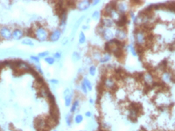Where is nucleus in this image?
Returning <instances> with one entry per match:
<instances>
[{
  "mask_svg": "<svg viewBox=\"0 0 175 131\" xmlns=\"http://www.w3.org/2000/svg\"><path fill=\"white\" fill-rule=\"evenodd\" d=\"M32 38H34L39 42H46L49 38V31L47 27L41 25L39 22H35L32 26Z\"/></svg>",
  "mask_w": 175,
  "mask_h": 131,
  "instance_id": "1",
  "label": "nucleus"
},
{
  "mask_svg": "<svg viewBox=\"0 0 175 131\" xmlns=\"http://www.w3.org/2000/svg\"><path fill=\"white\" fill-rule=\"evenodd\" d=\"M133 39L134 44L138 48H143L149 42V34L146 31V29L143 27H138L136 28L133 32Z\"/></svg>",
  "mask_w": 175,
  "mask_h": 131,
  "instance_id": "2",
  "label": "nucleus"
},
{
  "mask_svg": "<svg viewBox=\"0 0 175 131\" xmlns=\"http://www.w3.org/2000/svg\"><path fill=\"white\" fill-rule=\"evenodd\" d=\"M101 86L103 88L104 91L113 93L117 87V80L112 75H105L102 79Z\"/></svg>",
  "mask_w": 175,
  "mask_h": 131,
  "instance_id": "3",
  "label": "nucleus"
},
{
  "mask_svg": "<svg viewBox=\"0 0 175 131\" xmlns=\"http://www.w3.org/2000/svg\"><path fill=\"white\" fill-rule=\"evenodd\" d=\"M97 34L106 42H110L113 39H115V33L112 29L109 28H103L101 25L97 26L96 28Z\"/></svg>",
  "mask_w": 175,
  "mask_h": 131,
  "instance_id": "4",
  "label": "nucleus"
},
{
  "mask_svg": "<svg viewBox=\"0 0 175 131\" xmlns=\"http://www.w3.org/2000/svg\"><path fill=\"white\" fill-rule=\"evenodd\" d=\"M140 80H141L142 83L144 84V86H147V87H152L155 84V78H154L153 74L149 72L141 73Z\"/></svg>",
  "mask_w": 175,
  "mask_h": 131,
  "instance_id": "5",
  "label": "nucleus"
},
{
  "mask_svg": "<svg viewBox=\"0 0 175 131\" xmlns=\"http://www.w3.org/2000/svg\"><path fill=\"white\" fill-rule=\"evenodd\" d=\"M114 33L115 39L120 43H124L128 39V32L125 27H116Z\"/></svg>",
  "mask_w": 175,
  "mask_h": 131,
  "instance_id": "6",
  "label": "nucleus"
},
{
  "mask_svg": "<svg viewBox=\"0 0 175 131\" xmlns=\"http://www.w3.org/2000/svg\"><path fill=\"white\" fill-rule=\"evenodd\" d=\"M115 7L116 10L123 16V15H127V13L130 10V4L129 2L125 1H117L115 2Z\"/></svg>",
  "mask_w": 175,
  "mask_h": 131,
  "instance_id": "7",
  "label": "nucleus"
},
{
  "mask_svg": "<svg viewBox=\"0 0 175 131\" xmlns=\"http://www.w3.org/2000/svg\"><path fill=\"white\" fill-rule=\"evenodd\" d=\"M0 39L3 40L12 39V29L7 25L0 26Z\"/></svg>",
  "mask_w": 175,
  "mask_h": 131,
  "instance_id": "8",
  "label": "nucleus"
},
{
  "mask_svg": "<svg viewBox=\"0 0 175 131\" xmlns=\"http://www.w3.org/2000/svg\"><path fill=\"white\" fill-rule=\"evenodd\" d=\"M113 96L115 97V99H116L121 102H125L128 96V91L125 88H123V86H118L113 92Z\"/></svg>",
  "mask_w": 175,
  "mask_h": 131,
  "instance_id": "9",
  "label": "nucleus"
},
{
  "mask_svg": "<svg viewBox=\"0 0 175 131\" xmlns=\"http://www.w3.org/2000/svg\"><path fill=\"white\" fill-rule=\"evenodd\" d=\"M63 95H64L65 107H67V108L71 107V105L74 102V91L71 90L70 88H66L64 90Z\"/></svg>",
  "mask_w": 175,
  "mask_h": 131,
  "instance_id": "10",
  "label": "nucleus"
},
{
  "mask_svg": "<svg viewBox=\"0 0 175 131\" xmlns=\"http://www.w3.org/2000/svg\"><path fill=\"white\" fill-rule=\"evenodd\" d=\"M90 6H91V0H82V1H77L74 4V7L81 12H84V11L89 10Z\"/></svg>",
  "mask_w": 175,
  "mask_h": 131,
  "instance_id": "11",
  "label": "nucleus"
},
{
  "mask_svg": "<svg viewBox=\"0 0 175 131\" xmlns=\"http://www.w3.org/2000/svg\"><path fill=\"white\" fill-rule=\"evenodd\" d=\"M100 25L103 28H109V29H112L114 26H116V23L110 17L103 16V15H102V18H101Z\"/></svg>",
  "mask_w": 175,
  "mask_h": 131,
  "instance_id": "12",
  "label": "nucleus"
},
{
  "mask_svg": "<svg viewBox=\"0 0 175 131\" xmlns=\"http://www.w3.org/2000/svg\"><path fill=\"white\" fill-rule=\"evenodd\" d=\"M62 32H62L59 27L54 29V30L50 32V34H49V38H48V40H49L50 42H53V43H55V42L59 41L60 38H61V36H62Z\"/></svg>",
  "mask_w": 175,
  "mask_h": 131,
  "instance_id": "13",
  "label": "nucleus"
},
{
  "mask_svg": "<svg viewBox=\"0 0 175 131\" xmlns=\"http://www.w3.org/2000/svg\"><path fill=\"white\" fill-rule=\"evenodd\" d=\"M102 55H103V53L101 50L99 49H96V48H93L91 51H90V56L91 57L93 62H98L100 61L101 58H102Z\"/></svg>",
  "mask_w": 175,
  "mask_h": 131,
  "instance_id": "14",
  "label": "nucleus"
},
{
  "mask_svg": "<svg viewBox=\"0 0 175 131\" xmlns=\"http://www.w3.org/2000/svg\"><path fill=\"white\" fill-rule=\"evenodd\" d=\"M25 37V31L21 28H14L12 30V39L14 40H20L23 39Z\"/></svg>",
  "mask_w": 175,
  "mask_h": 131,
  "instance_id": "15",
  "label": "nucleus"
},
{
  "mask_svg": "<svg viewBox=\"0 0 175 131\" xmlns=\"http://www.w3.org/2000/svg\"><path fill=\"white\" fill-rule=\"evenodd\" d=\"M35 126L39 131H45L46 128L48 126L47 120L46 119H42V118H38L35 121Z\"/></svg>",
  "mask_w": 175,
  "mask_h": 131,
  "instance_id": "16",
  "label": "nucleus"
},
{
  "mask_svg": "<svg viewBox=\"0 0 175 131\" xmlns=\"http://www.w3.org/2000/svg\"><path fill=\"white\" fill-rule=\"evenodd\" d=\"M128 49L130 51V53H131L133 57H138L139 55V50L138 49V47L135 46V44L130 43L128 45Z\"/></svg>",
  "mask_w": 175,
  "mask_h": 131,
  "instance_id": "17",
  "label": "nucleus"
},
{
  "mask_svg": "<svg viewBox=\"0 0 175 131\" xmlns=\"http://www.w3.org/2000/svg\"><path fill=\"white\" fill-rule=\"evenodd\" d=\"M112 59V54L108 53V52H104L103 53V55H102V58L99 61L100 64H106V63H109Z\"/></svg>",
  "mask_w": 175,
  "mask_h": 131,
  "instance_id": "18",
  "label": "nucleus"
},
{
  "mask_svg": "<svg viewBox=\"0 0 175 131\" xmlns=\"http://www.w3.org/2000/svg\"><path fill=\"white\" fill-rule=\"evenodd\" d=\"M84 86H85V87L87 88V90H88V92H90V91H92V89H93V85H92V82L88 79L87 77H83L82 78V80H81V81Z\"/></svg>",
  "mask_w": 175,
  "mask_h": 131,
  "instance_id": "19",
  "label": "nucleus"
},
{
  "mask_svg": "<svg viewBox=\"0 0 175 131\" xmlns=\"http://www.w3.org/2000/svg\"><path fill=\"white\" fill-rule=\"evenodd\" d=\"M79 105H80L79 99H75V100H74V102H73V103H72V105H71V107H70V113H71L72 115L74 114V113L78 110V108H79Z\"/></svg>",
  "mask_w": 175,
  "mask_h": 131,
  "instance_id": "20",
  "label": "nucleus"
},
{
  "mask_svg": "<svg viewBox=\"0 0 175 131\" xmlns=\"http://www.w3.org/2000/svg\"><path fill=\"white\" fill-rule=\"evenodd\" d=\"M88 73H89V74L92 77H95L96 75V73H97V67L96 65H91L89 67V69H88Z\"/></svg>",
  "mask_w": 175,
  "mask_h": 131,
  "instance_id": "21",
  "label": "nucleus"
},
{
  "mask_svg": "<svg viewBox=\"0 0 175 131\" xmlns=\"http://www.w3.org/2000/svg\"><path fill=\"white\" fill-rule=\"evenodd\" d=\"M78 43L80 45H83V44L86 43V35L84 33V32L81 31L79 32V36H78Z\"/></svg>",
  "mask_w": 175,
  "mask_h": 131,
  "instance_id": "22",
  "label": "nucleus"
},
{
  "mask_svg": "<svg viewBox=\"0 0 175 131\" xmlns=\"http://www.w3.org/2000/svg\"><path fill=\"white\" fill-rule=\"evenodd\" d=\"M21 44H22V45H25V46H28V47H33L34 46V43H33L32 39L30 38H23L22 41H21Z\"/></svg>",
  "mask_w": 175,
  "mask_h": 131,
  "instance_id": "23",
  "label": "nucleus"
},
{
  "mask_svg": "<svg viewBox=\"0 0 175 131\" xmlns=\"http://www.w3.org/2000/svg\"><path fill=\"white\" fill-rule=\"evenodd\" d=\"M65 120H66V124H67L68 127H71L72 122L74 121V118H73V116H72V114H71V113L67 114L66 116H65Z\"/></svg>",
  "mask_w": 175,
  "mask_h": 131,
  "instance_id": "24",
  "label": "nucleus"
},
{
  "mask_svg": "<svg viewBox=\"0 0 175 131\" xmlns=\"http://www.w3.org/2000/svg\"><path fill=\"white\" fill-rule=\"evenodd\" d=\"M44 60H45V62H46L48 65H49V66L54 65V64H55V61H56V60H55L53 56H48L47 58L44 59Z\"/></svg>",
  "mask_w": 175,
  "mask_h": 131,
  "instance_id": "25",
  "label": "nucleus"
},
{
  "mask_svg": "<svg viewBox=\"0 0 175 131\" xmlns=\"http://www.w3.org/2000/svg\"><path fill=\"white\" fill-rule=\"evenodd\" d=\"M101 18H102V14L99 11H95L91 14V19L94 20H99L101 19Z\"/></svg>",
  "mask_w": 175,
  "mask_h": 131,
  "instance_id": "26",
  "label": "nucleus"
},
{
  "mask_svg": "<svg viewBox=\"0 0 175 131\" xmlns=\"http://www.w3.org/2000/svg\"><path fill=\"white\" fill-rule=\"evenodd\" d=\"M81 54H80V53H78V52H73V53H72V60L74 61V62H78L80 60H81Z\"/></svg>",
  "mask_w": 175,
  "mask_h": 131,
  "instance_id": "27",
  "label": "nucleus"
},
{
  "mask_svg": "<svg viewBox=\"0 0 175 131\" xmlns=\"http://www.w3.org/2000/svg\"><path fill=\"white\" fill-rule=\"evenodd\" d=\"M82 121H83V115L81 114H77L74 118V121L76 124H80L81 122H82Z\"/></svg>",
  "mask_w": 175,
  "mask_h": 131,
  "instance_id": "28",
  "label": "nucleus"
},
{
  "mask_svg": "<svg viewBox=\"0 0 175 131\" xmlns=\"http://www.w3.org/2000/svg\"><path fill=\"white\" fill-rule=\"evenodd\" d=\"M48 56H49V52L48 51H44V52H41V53H38V57L39 59H45Z\"/></svg>",
  "mask_w": 175,
  "mask_h": 131,
  "instance_id": "29",
  "label": "nucleus"
},
{
  "mask_svg": "<svg viewBox=\"0 0 175 131\" xmlns=\"http://www.w3.org/2000/svg\"><path fill=\"white\" fill-rule=\"evenodd\" d=\"M33 68H34V70H35L39 74H43V70H42V68H41L40 64H35L34 67H33Z\"/></svg>",
  "mask_w": 175,
  "mask_h": 131,
  "instance_id": "30",
  "label": "nucleus"
},
{
  "mask_svg": "<svg viewBox=\"0 0 175 131\" xmlns=\"http://www.w3.org/2000/svg\"><path fill=\"white\" fill-rule=\"evenodd\" d=\"M84 64H86V65H90V66L93 65V60H92V59H91V57H90V55L85 57V59H84Z\"/></svg>",
  "mask_w": 175,
  "mask_h": 131,
  "instance_id": "31",
  "label": "nucleus"
},
{
  "mask_svg": "<svg viewBox=\"0 0 175 131\" xmlns=\"http://www.w3.org/2000/svg\"><path fill=\"white\" fill-rule=\"evenodd\" d=\"M30 60H31L34 64H39L40 59L38 57V55H31V56H30Z\"/></svg>",
  "mask_w": 175,
  "mask_h": 131,
  "instance_id": "32",
  "label": "nucleus"
},
{
  "mask_svg": "<svg viewBox=\"0 0 175 131\" xmlns=\"http://www.w3.org/2000/svg\"><path fill=\"white\" fill-rule=\"evenodd\" d=\"M53 57H54L55 60H61V57H62V53H61V52H60V51H59V52H56V53H54Z\"/></svg>",
  "mask_w": 175,
  "mask_h": 131,
  "instance_id": "33",
  "label": "nucleus"
},
{
  "mask_svg": "<svg viewBox=\"0 0 175 131\" xmlns=\"http://www.w3.org/2000/svg\"><path fill=\"white\" fill-rule=\"evenodd\" d=\"M80 90H81V92H82L84 95L88 94V90H87V88H86L85 86H84L81 82L80 83Z\"/></svg>",
  "mask_w": 175,
  "mask_h": 131,
  "instance_id": "34",
  "label": "nucleus"
},
{
  "mask_svg": "<svg viewBox=\"0 0 175 131\" xmlns=\"http://www.w3.org/2000/svg\"><path fill=\"white\" fill-rule=\"evenodd\" d=\"M59 82H60V81H59L57 79H51V80H50V83H51V84H53L54 86L58 85V84H59Z\"/></svg>",
  "mask_w": 175,
  "mask_h": 131,
  "instance_id": "35",
  "label": "nucleus"
},
{
  "mask_svg": "<svg viewBox=\"0 0 175 131\" xmlns=\"http://www.w3.org/2000/svg\"><path fill=\"white\" fill-rule=\"evenodd\" d=\"M100 4V1L99 0H93V1H91V5L92 6H96Z\"/></svg>",
  "mask_w": 175,
  "mask_h": 131,
  "instance_id": "36",
  "label": "nucleus"
},
{
  "mask_svg": "<svg viewBox=\"0 0 175 131\" xmlns=\"http://www.w3.org/2000/svg\"><path fill=\"white\" fill-rule=\"evenodd\" d=\"M85 115H86L87 117L90 118V117L92 116V113H91L90 111H86V112H85Z\"/></svg>",
  "mask_w": 175,
  "mask_h": 131,
  "instance_id": "37",
  "label": "nucleus"
},
{
  "mask_svg": "<svg viewBox=\"0 0 175 131\" xmlns=\"http://www.w3.org/2000/svg\"><path fill=\"white\" fill-rule=\"evenodd\" d=\"M81 29H82V32H83V31H86V30H89V29H90V26L88 25H84L81 26Z\"/></svg>",
  "mask_w": 175,
  "mask_h": 131,
  "instance_id": "38",
  "label": "nucleus"
},
{
  "mask_svg": "<svg viewBox=\"0 0 175 131\" xmlns=\"http://www.w3.org/2000/svg\"><path fill=\"white\" fill-rule=\"evenodd\" d=\"M68 39L67 38H64V39L62 40V46H65V45H67V44H68Z\"/></svg>",
  "mask_w": 175,
  "mask_h": 131,
  "instance_id": "39",
  "label": "nucleus"
},
{
  "mask_svg": "<svg viewBox=\"0 0 175 131\" xmlns=\"http://www.w3.org/2000/svg\"><path fill=\"white\" fill-rule=\"evenodd\" d=\"M89 102H90V104H94V103H95V101H94L92 98H90Z\"/></svg>",
  "mask_w": 175,
  "mask_h": 131,
  "instance_id": "40",
  "label": "nucleus"
},
{
  "mask_svg": "<svg viewBox=\"0 0 175 131\" xmlns=\"http://www.w3.org/2000/svg\"><path fill=\"white\" fill-rule=\"evenodd\" d=\"M90 21V19H87V24H89Z\"/></svg>",
  "mask_w": 175,
  "mask_h": 131,
  "instance_id": "41",
  "label": "nucleus"
},
{
  "mask_svg": "<svg viewBox=\"0 0 175 131\" xmlns=\"http://www.w3.org/2000/svg\"><path fill=\"white\" fill-rule=\"evenodd\" d=\"M54 131H58V130H54Z\"/></svg>",
  "mask_w": 175,
  "mask_h": 131,
  "instance_id": "42",
  "label": "nucleus"
}]
</instances>
